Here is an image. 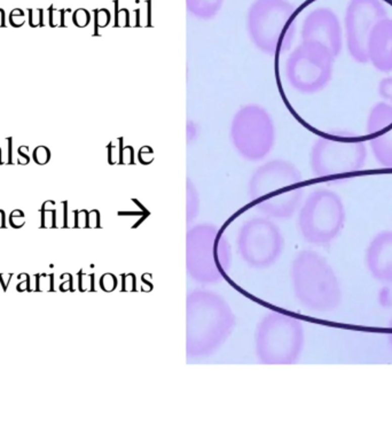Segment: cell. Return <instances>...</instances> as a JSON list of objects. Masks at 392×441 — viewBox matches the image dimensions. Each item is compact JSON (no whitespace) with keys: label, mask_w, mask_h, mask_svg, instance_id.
<instances>
[{"label":"cell","mask_w":392,"mask_h":441,"mask_svg":"<svg viewBox=\"0 0 392 441\" xmlns=\"http://www.w3.org/2000/svg\"><path fill=\"white\" fill-rule=\"evenodd\" d=\"M345 218V207L341 196L328 188H317L300 206L297 226L308 243L325 245L341 233Z\"/></svg>","instance_id":"cell-6"},{"label":"cell","mask_w":392,"mask_h":441,"mask_svg":"<svg viewBox=\"0 0 392 441\" xmlns=\"http://www.w3.org/2000/svg\"><path fill=\"white\" fill-rule=\"evenodd\" d=\"M303 183V175L290 161L271 160L252 173L248 185L249 199L265 216L286 220L300 206Z\"/></svg>","instance_id":"cell-1"},{"label":"cell","mask_w":392,"mask_h":441,"mask_svg":"<svg viewBox=\"0 0 392 441\" xmlns=\"http://www.w3.org/2000/svg\"><path fill=\"white\" fill-rule=\"evenodd\" d=\"M28 22L31 28H39L45 27V11L42 8H30L28 10Z\"/></svg>","instance_id":"cell-18"},{"label":"cell","mask_w":392,"mask_h":441,"mask_svg":"<svg viewBox=\"0 0 392 441\" xmlns=\"http://www.w3.org/2000/svg\"><path fill=\"white\" fill-rule=\"evenodd\" d=\"M8 20H10V24L12 27L14 28L23 27L25 22H27V19H25V12L23 10H21V8H14V10L10 13Z\"/></svg>","instance_id":"cell-24"},{"label":"cell","mask_w":392,"mask_h":441,"mask_svg":"<svg viewBox=\"0 0 392 441\" xmlns=\"http://www.w3.org/2000/svg\"><path fill=\"white\" fill-rule=\"evenodd\" d=\"M10 223L12 224V226H14V228H21V226H23L25 223L23 212L19 211V209H16V211L13 212L10 216Z\"/></svg>","instance_id":"cell-26"},{"label":"cell","mask_w":392,"mask_h":441,"mask_svg":"<svg viewBox=\"0 0 392 441\" xmlns=\"http://www.w3.org/2000/svg\"><path fill=\"white\" fill-rule=\"evenodd\" d=\"M4 226H5V213L0 209V228H4Z\"/></svg>","instance_id":"cell-29"},{"label":"cell","mask_w":392,"mask_h":441,"mask_svg":"<svg viewBox=\"0 0 392 441\" xmlns=\"http://www.w3.org/2000/svg\"><path fill=\"white\" fill-rule=\"evenodd\" d=\"M389 342H390V346H391V349H392V332L389 333Z\"/></svg>","instance_id":"cell-30"},{"label":"cell","mask_w":392,"mask_h":441,"mask_svg":"<svg viewBox=\"0 0 392 441\" xmlns=\"http://www.w3.org/2000/svg\"><path fill=\"white\" fill-rule=\"evenodd\" d=\"M389 328L392 330V318H391V320H390V323H389Z\"/></svg>","instance_id":"cell-31"},{"label":"cell","mask_w":392,"mask_h":441,"mask_svg":"<svg viewBox=\"0 0 392 441\" xmlns=\"http://www.w3.org/2000/svg\"><path fill=\"white\" fill-rule=\"evenodd\" d=\"M51 205L52 201H46L41 208V226H45V228H52L54 225L53 221L55 218V212L50 208Z\"/></svg>","instance_id":"cell-23"},{"label":"cell","mask_w":392,"mask_h":441,"mask_svg":"<svg viewBox=\"0 0 392 441\" xmlns=\"http://www.w3.org/2000/svg\"><path fill=\"white\" fill-rule=\"evenodd\" d=\"M367 59L382 72L392 71V19L378 21L370 32L367 43Z\"/></svg>","instance_id":"cell-16"},{"label":"cell","mask_w":392,"mask_h":441,"mask_svg":"<svg viewBox=\"0 0 392 441\" xmlns=\"http://www.w3.org/2000/svg\"><path fill=\"white\" fill-rule=\"evenodd\" d=\"M291 284L297 300L310 310L326 312L342 302L341 284L324 256L303 251L291 264Z\"/></svg>","instance_id":"cell-3"},{"label":"cell","mask_w":392,"mask_h":441,"mask_svg":"<svg viewBox=\"0 0 392 441\" xmlns=\"http://www.w3.org/2000/svg\"><path fill=\"white\" fill-rule=\"evenodd\" d=\"M387 16L381 0H350L344 18L346 47L356 62L368 63L367 43L378 21Z\"/></svg>","instance_id":"cell-12"},{"label":"cell","mask_w":392,"mask_h":441,"mask_svg":"<svg viewBox=\"0 0 392 441\" xmlns=\"http://www.w3.org/2000/svg\"><path fill=\"white\" fill-rule=\"evenodd\" d=\"M368 144L378 164L392 168V104L378 102L367 117Z\"/></svg>","instance_id":"cell-14"},{"label":"cell","mask_w":392,"mask_h":441,"mask_svg":"<svg viewBox=\"0 0 392 441\" xmlns=\"http://www.w3.org/2000/svg\"><path fill=\"white\" fill-rule=\"evenodd\" d=\"M0 152H2V162L0 165H13L15 164L13 161V139L11 137L5 138L4 145L0 146Z\"/></svg>","instance_id":"cell-21"},{"label":"cell","mask_w":392,"mask_h":441,"mask_svg":"<svg viewBox=\"0 0 392 441\" xmlns=\"http://www.w3.org/2000/svg\"><path fill=\"white\" fill-rule=\"evenodd\" d=\"M187 270L201 283H216L225 273L228 245L216 225L197 224L188 231L186 242Z\"/></svg>","instance_id":"cell-9"},{"label":"cell","mask_w":392,"mask_h":441,"mask_svg":"<svg viewBox=\"0 0 392 441\" xmlns=\"http://www.w3.org/2000/svg\"><path fill=\"white\" fill-rule=\"evenodd\" d=\"M0 162H2V152H0Z\"/></svg>","instance_id":"cell-32"},{"label":"cell","mask_w":392,"mask_h":441,"mask_svg":"<svg viewBox=\"0 0 392 441\" xmlns=\"http://www.w3.org/2000/svg\"><path fill=\"white\" fill-rule=\"evenodd\" d=\"M365 263L373 278L392 285V230L381 231L370 240Z\"/></svg>","instance_id":"cell-15"},{"label":"cell","mask_w":392,"mask_h":441,"mask_svg":"<svg viewBox=\"0 0 392 441\" xmlns=\"http://www.w3.org/2000/svg\"><path fill=\"white\" fill-rule=\"evenodd\" d=\"M32 159L39 166H45L46 164H49V161L51 160L50 148L44 146V145L36 147L32 152Z\"/></svg>","instance_id":"cell-22"},{"label":"cell","mask_w":392,"mask_h":441,"mask_svg":"<svg viewBox=\"0 0 392 441\" xmlns=\"http://www.w3.org/2000/svg\"><path fill=\"white\" fill-rule=\"evenodd\" d=\"M16 164L20 166H25L28 165L30 162V156H29V146H25V145H22V146H20L17 148L16 151Z\"/></svg>","instance_id":"cell-25"},{"label":"cell","mask_w":392,"mask_h":441,"mask_svg":"<svg viewBox=\"0 0 392 441\" xmlns=\"http://www.w3.org/2000/svg\"><path fill=\"white\" fill-rule=\"evenodd\" d=\"M304 346L300 320L282 312H271L258 324L257 356L264 363L290 365L299 357Z\"/></svg>","instance_id":"cell-7"},{"label":"cell","mask_w":392,"mask_h":441,"mask_svg":"<svg viewBox=\"0 0 392 441\" xmlns=\"http://www.w3.org/2000/svg\"><path fill=\"white\" fill-rule=\"evenodd\" d=\"M333 57L326 47L301 42L286 62V77L292 89L303 94L320 92L333 76Z\"/></svg>","instance_id":"cell-10"},{"label":"cell","mask_w":392,"mask_h":441,"mask_svg":"<svg viewBox=\"0 0 392 441\" xmlns=\"http://www.w3.org/2000/svg\"><path fill=\"white\" fill-rule=\"evenodd\" d=\"M275 126L271 114L257 104L245 105L234 114L230 127V139L241 157L260 161L273 151Z\"/></svg>","instance_id":"cell-8"},{"label":"cell","mask_w":392,"mask_h":441,"mask_svg":"<svg viewBox=\"0 0 392 441\" xmlns=\"http://www.w3.org/2000/svg\"><path fill=\"white\" fill-rule=\"evenodd\" d=\"M0 28H6V13L0 8Z\"/></svg>","instance_id":"cell-28"},{"label":"cell","mask_w":392,"mask_h":441,"mask_svg":"<svg viewBox=\"0 0 392 441\" xmlns=\"http://www.w3.org/2000/svg\"><path fill=\"white\" fill-rule=\"evenodd\" d=\"M301 42L326 47L336 59L343 49V31L337 15L327 7L309 13L301 25Z\"/></svg>","instance_id":"cell-13"},{"label":"cell","mask_w":392,"mask_h":441,"mask_svg":"<svg viewBox=\"0 0 392 441\" xmlns=\"http://www.w3.org/2000/svg\"><path fill=\"white\" fill-rule=\"evenodd\" d=\"M367 160L364 139L352 132L339 130L319 137L310 152V167L314 176L337 178L357 173Z\"/></svg>","instance_id":"cell-5"},{"label":"cell","mask_w":392,"mask_h":441,"mask_svg":"<svg viewBox=\"0 0 392 441\" xmlns=\"http://www.w3.org/2000/svg\"><path fill=\"white\" fill-rule=\"evenodd\" d=\"M74 22L78 27H84L89 23V14L84 10H78L74 13Z\"/></svg>","instance_id":"cell-27"},{"label":"cell","mask_w":392,"mask_h":441,"mask_svg":"<svg viewBox=\"0 0 392 441\" xmlns=\"http://www.w3.org/2000/svg\"><path fill=\"white\" fill-rule=\"evenodd\" d=\"M240 255L250 267L267 268L279 259L283 238L270 218L255 217L241 225L238 234Z\"/></svg>","instance_id":"cell-11"},{"label":"cell","mask_w":392,"mask_h":441,"mask_svg":"<svg viewBox=\"0 0 392 441\" xmlns=\"http://www.w3.org/2000/svg\"><path fill=\"white\" fill-rule=\"evenodd\" d=\"M63 10H57L53 5L49 7V10H47V24L51 25L52 28L59 27V25L60 27H63Z\"/></svg>","instance_id":"cell-19"},{"label":"cell","mask_w":392,"mask_h":441,"mask_svg":"<svg viewBox=\"0 0 392 441\" xmlns=\"http://www.w3.org/2000/svg\"><path fill=\"white\" fill-rule=\"evenodd\" d=\"M378 94L387 104H392V77H385L378 83Z\"/></svg>","instance_id":"cell-20"},{"label":"cell","mask_w":392,"mask_h":441,"mask_svg":"<svg viewBox=\"0 0 392 441\" xmlns=\"http://www.w3.org/2000/svg\"><path fill=\"white\" fill-rule=\"evenodd\" d=\"M234 316L217 293L195 291L187 299V353L201 356L216 350L230 336Z\"/></svg>","instance_id":"cell-2"},{"label":"cell","mask_w":392,"mask_h":441,"mask_svg":"<svg viewBox=\"0 0 392 441\" xmlns=\"http://www.w3.org/2000/svg\"><path fill=\"white\" fill-rule=\"evenodd\" d=\"M295 7L288 0H255L247 13L248 36L260 52L273 55L290 47Z\"/></svg>","instance_id":"cell-4"},{"label":"cell","mask_w":392,"mask_h":441,"mask_svg":"<svg viewBox=\"0 0 392 441\" xmlns=\"http://www.w3.org/2000/svg\"><path fill=\"white\" fill-rule=\"evenodd\" d=\"M225 0H186L189 14L199 20H211L221 12Z\"/></svg>","instance_id":"cell-17"}]
</instances>
